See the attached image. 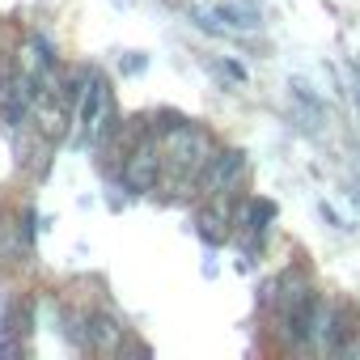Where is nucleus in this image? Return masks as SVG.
Wrapping results in <instances>:
<instances>
[{
    "label": "nucleus",
    "instance_id": "nucleus-1",
    "mask_svg": "<svg viewBox=\"0 0 360 360\" xmlns=\"http://www.w3.org/2000/svg\"><path fill=\"white\" fill-rule=\"evenodd\" d=\"M165 161H169V169L183 178H204V169H208V161H212V140H208V131H200V127H191V123H178L174 131H165Z\"/></svg>",
    "mask_w": 360,
    "mask_h": 360
},
{
    "label": "nucleus",
    "instance_id": "nucleus-2",
    "mask_svg": "<svg viewBox=\"0 0 360 360\" xmlns=\"http://www.w3.org/2000/svg\"><path fill=\"white\" fill-rule=\"evenodd\" d=\"M161 161H165V153L157 148V140H140V144H131V153L123 157V183L131 187V191H153L157 187V178H161Z\"/></svg>",
    "mask_w": 360,
    "mask_h": 360
},
{
    "label": "nucleus",
    "instance_id": "nucleus-3",
    "mask_svg": "<svg viewBox=\"0 0 360 360\" xmlns=\"http://www.w3.org/2000/svg\"><path fill=\"white\" fill-rule=\"evenodd\" d=\"M81 123L89 127V144H102L110 131V89L98 72L89 77V89L81 98Z\"/></svg>",
    "mask_w": 360,
    "mask_h": 360
},
{
    "label": "nucleus",
    "instance_id": "nucleus-4",
    "mask_svg": "<svg viewBox=\"0 0 360 360\" xmlns=\"http://www.w3.org/2000/svg\"><path fill=\"white\" fill-rule=\"evenodd\" d=\"M242 169H246V157H242L238 148L217 153V157L208 161V169H204V191H212V195L233 191V187H238V178H242Z\"/></svg>",
    "mask_w": 360,
    "mask_h": 360
},
{
    "label": "nucleus",
    "instance_id": "nucleus-5",
    "mask_svg": "<svg viewBox=\"0 0 360 360\" xmlns=\"http://www.w3.org/2000/svg\"><path fill=\"white\" fill-rule=\"evenodd\" d=\"M18 64H22V72H30L39 85L56 72V47L43 39V34H30L26 43H22V56H18Z\"/></svg>",
    "mask_w": 360,
    "mask_h": 360
},
{
    "label": "nucleus",
    "instance_id": "nucleus-6",
    "mask_svg": "<svg viewBox=\"0 0 360 360\" xmlns=\"http://www.w3.org/2000/svg\"><path fill=\"white\" fill-rule=\"evenodd\" d=\"M314 330H318V301H314V292H305L297 305H288V335L297 343H305Z\"/></svg>",
    "mask_w": 360,
    "mask_h": 360
},
{
    "label": "nucleus",
    "instance_id": "nucleus-7",
    "mask_svg": "<svg viewBox=\"0 0 360 360\" xmlns=\"http://www.w3.org/2000/svg\"><path fill=\"white\" fill-rule=\"evenodd\" d=\"M89 347L94 352H123V326L110 318V314H98V318H89Z\"/></svg>",
    "mask_w": 360,
    "mask_h": 360
},
{
    "label": "nucleus",
    "instance_id": "nucleus-8",
    "mask_svg": "<svg viewBox=\"0 0 360 360\" xmlns=\"http://www.w3.org/2000/svg\"><path fill=\"white\" fill-rule=\"evenodd\" d=\"M200 233H204L212 246H221V242L229 238V217H225V204H212V208H204V212H200Z\"/></svg>",
    "mask_w": 360,
    "mask_h": 360
},
{
    "label": "nucleus",
    "instance_id": "nucleus-9",
    "mask_svg": "<svg viewBox=\"0 0 360 360\" xmlns=\"http://www.w3.org/2000/svg\"><path fill=\"white\" fill-rule=\"evenodd\" d=\"M267 221H276V208H271L267 200H255V204L246 208V229H250V233H263Z\"/></svg>",
    "mask_w": 360,
    "mask_h": 360
}]
</instances>
